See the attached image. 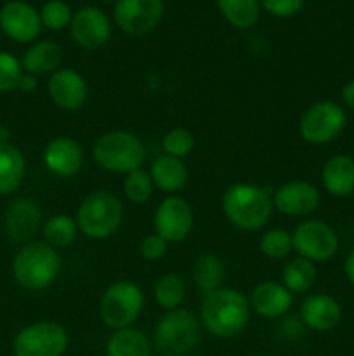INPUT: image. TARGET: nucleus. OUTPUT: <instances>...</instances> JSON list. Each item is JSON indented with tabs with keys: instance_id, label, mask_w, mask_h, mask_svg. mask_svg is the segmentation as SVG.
<instances>
[{
	"instance_id": "obj_7",
	"label": "nucleus",
	"mask_w": 354,
	"mask_h": 356,
	"mask_svg": "<svg viewBox=\"0 0 354 356\" xmlns=\"http://www.w3.org/2000/svg\"><path fill=\"white\" fill-rule=\"evenodd\" d=\"M144 296L139 285L121 280L104 291L99 302V315L110 329H128L141 315Z\"/></svg>"
},
{
	"instance_id": "obj_13",
	"label": "nucleus",
	"mask_w": 354,
	"mask_h": 356,
	"mask_svg": "<svg viewBox=\"0 0 354 356\" xmlns=\"http://www.w3.org/2000/svg\"><path fill=\"white\" fill-rule=\"evenodd\" d=\"M0 28L14 42H33L42 31L40 13L23 0H10L0 9Z\"/></svg>"
},
{
	"instance_id": "obj_4",
	"label": "nucleus",
	"mask_w": 354,
	"mask_h": 356,
	"mask_svg": "<svg viewBox=\"0 0 354 356\" xmlns=\"http://www.w3.org/2000/svg\"><path fill=\"white\" fill-rule=\"evenodd\" d=\"M76 226L87 238L103 240L115 235L124 221L120 198L108 190L92 191L76 211Z\"/></svg>"
},
{
	"instance_id": "obj_18",
	"label": "nucleus",
	"mask_w": 354,
	"mask_h": 356,
	"mask_svg": "<svg viewBox=\"0 0 354 356\" xmlns=\"http://www.w3.org/2000/svg\"><path fill=\"white\" fill-rule=\"evenodd\" d=\"M42 225V212L33 200L16 198L3 214V226L10 240L28 243Z\"/></svg>"
},
{
	"instance_id": "obj_38",
	"label": "nucleus",
	"mask_w": 354,
	"mask_h": 356,
	"mask_svg": "<svg viewBox=\"0 0 354 356\" xmlns=\"http://www.w3.org/2000/svg\"><path fill=\"white\" fill-rule=\"evenodd\" d=\"M340 96H342V101L344 104H346V108L354 110V79L344 83L342 90H340Z\"/></svg>"
},
{
	"instance_id": "obj_10",
	"label": "nucleus",
	"mask_w": 354,
	"mask_h": 356,
	"mask_svg": "<svg viewBox=\"0 0 354 356\" xmlns=\"http://www.w3.org/2000/svg\"><path fill=\"white\" fill-rule=\"evenodd\" d=\"M292 245L304 259L311 263H325L335 256L339 249V236L328 222L309 219L301 222L292 233Z\"/></svg>"
},
{
	"instance_id": "obj_20",
	"label": "nucleus",
	"mask_w": 354,
	"mask_h": 356,
	"mask_svg": "<svg viewBox=\"0 0 354 356\" xmlns=\"http://www.w3.org/2000/svg\"><path fill=\"white\" fill-rule=\"evenodd\" d=\"M250 308L264 318H278L290 309L294 294L276 282H262L250 296Z\"/></svg>"
},
{
	"instance_id": "obj_41",
	"label": "nucleus",
	"mask_w": 354,
	"mask_h": 356,
	"mask_svg": "<svg viewBox=\"0 0 354 356\" xmlns=\"http://www.w3.org/2000/svg\"><path fill=\"white\" fill-rule=\"evenodd\" d=\"M10 143V131L6 125H0V145H7Z\"/></svg>"
},
{
	"instance_id": "obj_29",
	"label": "nucleus",
	"mask_w": 354,
	"mask_h": 356,
	"mask_svg": "<svg viewBox=\"0 0 354 356\" xmlns=\"http://www.w3.org/2000/svg\"><path fill=\"white\" fill-rule=\"evenodd\" d=\"M184 298H186V284L177 273H165L156 280L155 299L163 309L167 312L177 309Z\"/></svg>"
},
{
	"instance_id": "obj_27",
	"label": "nucleus",
	"mask_w": 354,
	"mask_h": 356,
	"mask_svg": "<svg viewBox=\"0 0 354 356\" xmlns=\"http://www.w3.org/2000/svg\"><path fill=\"white\" fill-rule=\"evenodd\" d=\"M316 264L304 257H295L283 268V285L292 294H304L316 284Z\"/></svg>"
},
{
	"instance_id": "obj_23",
	"label": "nucleus",
	"mask_w": 354,
	"mask_h": 356,
	"mask_svg": "<svg viewBox=\"0 0 354 356\" xmlns=\"http://www.w3.org/2000/svg\"><path fill=\"white\" fill-rule=\"evenodd\" d=\"M26 160L23 152L12 143L0 145V195H10L23 184Z\"/></svg>"
},
{
	"instance_id": "obj_34",
	"label": "nucleus",
	"mask_w": 354,
	"mask_h": 356,
	"mask_svg": "<svg viewBox=\"0 0 354 356\" xmlns=\"http://www.w3.org/2000/svg\"><path fill=\"white\" fill-rule=\"evenodd\" d=\"M163 152L169 156H176V159H183L187 153H191L194 146V138L189 131L186 129H172L165 134L162 141Z\"/></svg>"
},
{
	"instance_id": "obj_25",
	"label": "nucleus",
	"mask_w": 354,
	"mask_h": 356,
	"mask_svg": "<svg viewBox=\"0 0 354 356\" xmlns=\"http://www.w3.org/2000/svg\"><path fill=\"white\" fill-rule=\"evenodd\" d=\"M108 356H151V344L144 332L137 329L115 330L106 344Z\"/></svg>"
},
{
	"instance_id": "obj_43",
	"label": "nucleus",
	"mask_w": 354,
	"mask_h": 356,
	"mask_svg": "<svg viewBox=\"0 0 354 356\" xmlns=\"http://www.w3.org/2000/svg\"><path fill=\"white\" fill-rule=\"evenodd\" d=\"M353 195H354V191H353Z\"/></svg>"
},
{
	"instance_id": "obj_39",
	"label": "nucleus",
	"mask_w": 354,
	"mask_h": 356,
	"mask_svg": "<svg viewBox=\"0 0 354 356\" xmlns=\"http://www.w3.org/2000/svg\"><path fill=\"white\" fill-rule=\"evenodd\" d=\"M17 89L23 90V92H33V90L37 89V76L23 72L19 83H17Z\"/></svg>"
},
{
	"instance_id": "obj_33",
	"label": "nucleus",
	"mask_w": 354,
	"mask_h": 356,
	"mask_svg": "<svg viewBox=\"0 0 354 356\" xmlns=\"http://www.w3.org/2000/svg\"><path fill=\"white\" fill-rule=\"evenodd\" d=\"M40 19L42 26L49 28V30L59 31L71 23L73 14L68 3L62 2V0H49V2L44 3V7H42Z\"/></svg>"
},
{
	"instance_id": "obj_24",
	"label": "nucleus",
	"mask_w": 354,
	"mask_h": 356,
	"mask_svg": "<svg viewBox=\"0 0 354 356\" xmlns=\"http://www.w3.org/2000/svg\"><path fill=\"white\" fill-rule=\"evenodd\" d=\"M151 176L153 184L162 191H179L186 186L187 183V167L186 163L176 156L162 155L151 163Z\"/></svg>"
},
{
	"instance_id": "obj_5",
	"label": "nucleus",
	"mask_w": 354,
	"mask_h": 356,
	"mask_svg": "<svg viewBox=\"0 0 354 356\" xmlns=\"http://www.w3.org/2000/svg\"><path fill=\"white\" fill-rule=\"evenodd\" d=\"M92 155L97 165L104 170L130 174L141 169L146 159V149L137 136L125 131H113L97 138Z\"/></svg>"
},
{
	"instance_id": "obj_19",
	"label": "nucleus",
	"mask_w": 354,
	"mask_h": 356,
	"mask_svg": "<svg viewBox=\"0 0 354 356\" xmlns=\"http://www.w3.org/2000/svg\"><path fill=\"white\" fill-rule=\"evenodd\" d=\"M301 318L304 325L316 332H328L339 325L342 318V308L339 301L328 294H311L304 299L301 308Z\"/></svg>"
},
{
	"instance_id": "obj_36",
	"label": "nucleus",
	"mask_w": 354,
	"mask_h": 356,
	"mask_svg": "<svg viewBox=\"0 0 354 356\" xmlns=\"http://www.w3.org/2000/svg\"><path fill=\"white\" fill-rule=\"evenodd\" d=\"M304 6V0H262V7L276 17L295 16Z\"/></svg>"
},
{
	"instance_id": "obj_2",
	"label": "nucleus",
	"mask_w": 354,
	"mask_h": 356,
	"mask_svg": "<svg viewBox=\"0 0 354 356\" xmlns=\"http://www.w3.org/2000/svg\"><path fill=\"white\" fill-rule=\"evenodd\" d=\"M273 197L266 188L255 184H233L222 195V211L238 228L253 232L269 221Z\"/></svg>"
},
{
	"instance_id": "obj_21",
	"label": "nucleus",
	"mask_w": 354,
	"mask_h": 356,
	"mask_svg": "<svg viewBox=\"0 0 354 356\" xmlns=\"http://www.w3.org/2000/svg\"><path fill=\"white\" fill-rule=\"evenodd\" d=\"M323 186L332 197H349L354 191V159L349 155H333L321 170Z\"/></svg>"
},
{
	"instance_id": "obj_42",
	"label": "nucleus",
	"mask_w": 354,
	"mask_h": 356,
	"mask_svg": "<svg viewBox=\"0 0 354 356\" xmlns=\"http://www.w3.org/2000/svg\"><path fill=\"white\" fill-rule=\"evenodd\" d=\"M104 2H113V0H104Z\"/></svg>"
},
{
	"instance_id": "obj_12",
	"label": "nucleus",
	"mask_w": 354,
	"mask_h": 356,
	"mask_svg": "<svg viewBox=\"0 0 354 356\" xmlns=\"http://www.w3.org/2000/svg\"><path fill=\"white\" fill-rule=\"evenodd\" d=\"M193 225V209L184 198L167 197L156 209V235L162 236L165 242H183L189 236Z\"/></svg>"
},
{
	"instance_id": "obj_31",
	"label": "nucleus",
	"mask_w": 354,
	"mask_h": 356,
	"mask_svg": "<svg viewBox=\"0 0 354 356\" xmlns=\"http://www.w3.org/2000/svg\"><path fill=\"white\" fill-rule=\"evenodd\" d=\"M260 252L264 256L271 257V259H283L290 254V250L294 249L292 245V235L285 229H269L262 235L259 242Z\"/></svg>"
},
{
	"instance_id": "obj_3",
	"label": "nucleus",
	"mask_w": 354,
	"mask_h": 356,
	"mask_svg": "<svg viewBox=\"0 0 354 356\" xmlns=\"http://www.w3.org/2000/svg\"><path fill=\"white\" fill-rule=\"evenodd\" d=\"M61 257L47 242H28L17 250L12 261V275L26 291H44L58 278Z\"/></svg>"
},
{
	"instance_id": "obj_6",
	"label": "nucleus",
	"mask_w": 354,
	"mask_h": 356,
	"mask_svg": "<svg viewBox=\"0 0 354 356\" xmlns=\"http://www.w3.org/2000/svg\"><path fill=\"white\" fill-rule=\"evenodd\" d=\"M201 320L187 309H172L160 318L155 329V344L165 356H183L198 346Z\"/></svg>"
},
{
	"instance_id": "obj_35",
	"label": "nucleus",
	"mask_w": 354,
	"mask_h": 356,
	"mask_svg": "<svg viewBox=\"0 0 354 356\" xmlns=\"http://www.w3.org/2000/svg\"><path fill=\"white\" fill-rule=\"evenodd\" d=\"M21 75H23V68H21L19 59L10 52L0 51V92L17 89Z\"/></svg>"
},
{
	"instance_id": "obj_40",
	"label": "nucleus",
	"mask_w": 354,
	"mask_h": 356,
	"mask_svg": "<svg viewBox=\"0 0 354 356\" xmlns=\"http://www.w3.org/2000/svg\"><path fill=\"white\" fill-rule=\"evenodd\" d=\"M344 273H346L349 284L354 287V249L347 254L346 263H344Z\"/></svg>"
},
{
	"instance_id": "obj_11",
	"label": "nucleus",
	"mask_w": 354,
	"mask_h": 356,
	"mask_svg": "<svg viewBox=\"0 0 354 356\" xmlns=\"http://www.w3.org/2000/svg\"><path fill=\"white\" fill-rule=\"evenodd\" d=\"M163 10V0H117L113 16L125 33L144 35L160 23Z\"/></svg>"
},
{
	"instance_id": "obj_17",
	"label": "nucleus",
	"mask_w": 354,
	"mask_h": 356,
	"mask_svg": "<svg viewBox=\"0 0 354 356\" xmlns=\"http://www.w3.org/2000/svg\"><path fill=\"white\" fill-rule=\"evenodd\" d=\"M44 162L54 176L73 177L83 167V149L73 138L59 136L45 146Z\"/></svg>"
},
{
	"instance_id": "obj_8",
	"label": "nucleus",
	"mask_w": 354,
	"mask_h": 356,
	"mask_svg": "<svg viewBox=\"0 0 354 356\" xmlns=\"http://www.w3.org/2000/svg\"><path fill=\"white\" fill-rule=\"evenodd\" d=\"M347 125V113L335 101H318L302 113L298 132L305 143L326 145L339 138Z\"/></svg>"
},
{
	"instance_id": "obj_26",
	"label": "nucleus",
	"mask_w": 354,
	"mask_h": 356,
	"mask_svg": "<svg viewBox=\"0 0 354 356\" xmlns=\"http://www.w3.org/2000/svg\"><path fill=\"white\" fill-rule=\"evenodd\" d=\"M224 277V264H222V261L219 259V257L212 256V254H203V256H200L193 266V280L203 296L221 289Z\"/></svg>"
},
{
	"instance_id": "obj_16",
	"label": "nucleus",
	"mask_w": 354,
	"mask_h": 356,
	"mask_svg": "<svg viewBox=\"0 0 354 356\" xmlns=\"http://www.w3.org/2000/svg\"><path fill=\"white\" fill-rule=\"evenodd\" d=\"M321 195L307 181H290L276 190L273 205L287 216H307L318 209Z\"/></svg>"
},
{
	"instance_id": "obj_14",
	"label": "nucleus",
	"mask_w": 354,
	"mask_h": 356,
	"mask_svg": "<svg viewBox=\"0 0 354 356\" xmlns=\"http://www.w3.org/2000/svg\"><path fill=\"white\" fill-rule=\"evenodd\" d=\"M69 30L76 45L83 49H97L110 38L111 23L103 10L89 6L73 14Z\"/></svg>"
},
{
	"instance_id": "obj_37",
	"label": "nucleus",
	"mask_w": 354,
	"mask_h": 356,
	"mask_svg": "<svg viewBox=\"0 0 354 356\" xmlns=\"http://www.w3.org/2000/svg\"><path fill=\"white\" fill-rule=\"evenodd\" d=\"M167 242L160 235H148L141 242V256L148 261H156L165 256Z\"/></svg>"
},
{
	"instance_id": "obj_30",
	"label": "nucleus",
	"mask_w": 354,
	"mask_h": 356,
	"mask_svg": "<svg viewBox=\"0 0 354 356\" xmlns=\"http://www.w3.org/2000/svg\"><path fill=\"white\" fill-rule=\"evenodd\" d=\"M78 226L76 221L69 216L58 214L54 218L47 219L44 225V238L54 249H62L68 247L75 240Z\"/></svg>"
},
{
	"instance_id": "obj_15",
	"label": "nucleus",
	"mask_w": 354,
	"mask_h": 356,
	"mask_svg": "<svg viewBox=\"0 0 354 356\" xmlns=\"http://www.w3.org/2000/svg\"><path fill=\"white\" fill-rule=\"evenodd\" d=\"M47 90L56 106L66 111H75L82 108L89 94L85 79L73 68H59L58 72L52 73Z\"/></svg>"
},
{
	"instance_id": "obj_28",
	"label": "nucleus",
	"mask_w": 354,
	"mask_h": 356,
	"mask_svg": "<svg viewBox=\"0 0 354 356\" xmlns=\"http://www.w3.org/2000/svg\"><path fill=\"white\" fill-rule=\"evenodd\" d=\"M222 16L236 28H250L259 19V0H217Z\"/></svg>"
},
{
	"instance_id": "obj_9",
	"label": "nucleus",
	"mask_w": 354,
	"mask_h": 356,
	"mask_svg": "<svg viewBox=\"0 0 354 356\" xmlns=\"http://www.w3.org/2000/svg\"><path fill=\"white\" fill-rule=\"evenodd\" d=\"M68 348V332L56 322H37L17 332L14 356H62Z\"/></svg>"
},
{
	"instance_id": "obj_32",
	"label": "nucleus",
	"mask_w": 354,
	"mask_h": 356,
	"mask_svg": "<svg viewBox=\"0 0 354 356\" xmlns=\"http://www.w3.org/2000/svg\"><path fill=\"white\" fill-rule=\"evenodd\" d=\"M124 193L134 204H144L153 195V181L151 176L144 170H134L127 174L124 181Z\"/></svg>"
},
{
	"instance_id": "obj_22",
	"label": "nucleus",
	"mask_w": 354,
	"mask_h": 356,
	"mask_svg": "<svg viewBox=\"0 0 354 356\" xmlns=\"http://www.w3.org/2000/svg\"><path fill=\"white\" fill-rule=\"evenodd\" d=\"M62 61V51L56 42L42 40L30 45L21 58V68L30 75H47L59 70Z\"/></svg>"
},
{
	"instance_id": "obj_1",
	"label": "nucleus",
	"mask_w": 354,
	"mask_h": 356,
	"mask_svg": "<svg viewBox=\"0 0 354 356\" xmlns=\"http://www.w3.org/2000/svg\"><path fill=\"white\" fill-rule=\"evenodd\" d=\"M200 320L212 336L229 339L248 325L250 301L236 289L221 287L203 296Z\"/></svg>"
}]
</instances>
